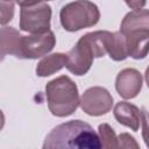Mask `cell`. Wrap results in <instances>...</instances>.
Returning <instances> with one entry per match:
<instances>
[{
  "label": "cell",
  "mask_w": 149,
  "mask_h": 149,
  "mask_svg": "<svg viewBox=\"0 0 149 149\" xmlns=\"http://www.w3.org/2000/svg\"><path fill=\"white\" fill-rule=\"evenodd\" d=\"M44 149H99L101 142L95 130L81 120H71L56 126L45 137Z\"/></svg>",
  "instance_id": "cell-1"
},
{
  "label": "cell",
  "mask_w": 149,
  "mask_h": 149,
  "mask_svg": "<svg viewBox=\"0 0 149 149\" xmlns=\"http://www.w3.org/2000/svg\"><path fill=\"white\" fill-rule=\"evenodd\" d=\"M48 108L52 115L64 118L73 114L80 105L78 87L68 76H59L45 86Z\"/></svg>",
  "instance_id": "cell-2"
},
{
  "label": "cell",
  "mask_w": 149,
  "mask_h": 149,
  "mask_svg": "<svg viewBox=\"0 0 149 149\" xmlns=\"http://www.w3.org/2000/svg\"><path fill=\"white\" fill-rule=\"evenodd\" d=\"M59 19L65 30L78 31L95 26L99 22L100 12L97 5L88 0H76L63 6Z\"/></svg>",
  "instance_id": "cell-3"
},
{
  "label": "cell",
  "mask_w": 149,
  "mask_h": 149,
  "mask_svg": "<svg viewBox=\"0 0 149 149\" xmlns=\"http://www.w3.org/2000/svg\"><path fill=\"white\" fill-rule=\"evenodd\" d=\"M51 7L47 3H38L29 7H21L20 29L30 34H42L50 30Z\"/></svg>",
  "instance_id": "cell-4"
},
{
  "label": "cell",
  "mask_w": 149,
  "mask_h": 149,
  "mask_svg": "<svg viewBox=\"0 0 149 149\" xmlns=\"http://www.w3.org/2000/svg\"><path fill=\"white\" fill-rule=\"evenodd\" d=\"M113 106V97L111 93L100 86L87 88L80 98L81 109L91 116H100L108 113Z\"/></svg>",
  "instance_id": "cell-5"
},
{
  "label": "cell",
  "mask_w": 149,
  "mask_h": 149,
  "mask_svg": "<svg viewBox=\"0 0 149 149\" xmlns=\"http://www.w3.org/2000/svg\"><path fill=\"white\" fill-rule=\"evenodd\" d=\"M56 44V37L51 30L42 34H30L22 37L21 58L35 59L45 56L50 52Z\"/></svg>",
  "instance_id": "cell-6"
},
{
  "label": "cell",
  "mask_w": 149,
  "mask_h": 149,
  "mask_svg": "<svg viewBox=\"0 0 149 149\" xmlns=\"http://www.w3.org/2000/svg\"><path fill=\"white\" fill-rule=\"evenodd\" d=\"M94 54L84 36L79 38L77 44L66 54L65 68L76 76H84L91 69Z\"/></svg>",
  "instance_id": "cell-7"
},
{
  "label": "cell",
  "mask_w": 149,
  "mask_h": 149,
  "mask_svg": "<svg viewBox=\"0 0 149 149\" xmlns=\"http://www.w3.org/2000/svg\"><path fill=\"white\" fill-rule=\"evenodd\" d=\"M115 88L123 99L135 98L142 88V74L132 68L121 70L115 79Z\"/></svg>",
  "instance_id": "cell-8"
},
{
  "label": "cell",
  "mask_w": 149,
  "mask_h": 149,
  "mask_svg": "<svg viewBox=\"0 0 149 149\" xmlns=\"http://www.w3.org/2000/svg\"><path fill=\"white\" fill-rule=\"evenodd\" d=\"M123 35L128 56L134 59L146 58L149 54V29H135Z\"/></svg>",
  "instance_id": "cell-9"
},
{
  "label": "cell",
  "mask_w": 149,
  "mask_h": 149,
  "mask_svg": "<svg viewBox=\"0 0 149 149\" xmlns=\"http://www.w3.org/2000/svg\"><path fill=\"white\" fill-rule=\"evenodd\" d=\"M114 118L115 120L128 128H130L133 132H137L141 123V111L137 106L127 102V101H120L114 107Z\"/></svg>",
  "instance_id": "cell-10"
},
{
  "label": "cell",
  "mask_w": 149,
  "mask_h": 149,
  "mask_svg": "<svg viewBox=\"0 0 149 149\" xmlns=\"http://www.w3.org/2000/svg\"><path fill=\"white\" fill-rule=\"evenodd\" d=\"M22 35L14 27L1 28L0 33V49H1V58L3 59L6 55H13L17 58H21V44H22Z\"/></svg>",
  "instance_id": "cell-11"
},
{
  "label": "cell",
  "mask_w": 149,
  "mask_h": 149,
  "mask_svg": "<svg viewBox=\"0 0 149 149\" xmlns=\"http://www.w3.org/2000/svg\"><path fill=\"white\" fill-rule=\"evenodd\" d=\"M135 29H149V10L148 9H133L122 20L120 24L121 33H128Z\"/></svg>",
  "instance_id": "cell-12"
},
{
  "label": "cell",
  "mask_w": 149,
  "mask_h": 149,
  "mask_svg": "<svg viewBox=\"0 0 149 149\" xmlns=\"http://www.w3.org/2000/svg\"><path fill=\"white\" fill-rule=\"evenodd\" d=\"M66 65V54H51L47 57H44L36 66V74L38 77H48L56 72H58L61 69H63Z\"/></svg>",
  "instance_id": "cell-13"
},
{
  "label": "cell",
  "mask_w": 149,
  "mask_h": 149,
  "mask_svg": "<svg viewBox=\"0 0 149 149\" xmlns=\"http://www.w3.org/2000/svg\"><path fill=\"white\" fill-rule=\"evenodd\" d=\"M111 34L112 33L107 30H98V31H92V33H87L84 35L95 58L104 57L107 54V47H108Z\"/></svg>",
  "instance_id": "cell-14"
},
{
  "label": "cell",
  "mask_w": 149,
  "mask_h": 149,
  "mask_svg": "<svg viewBox=\"0 0 149 149\" xmlns=\"http://www.w3.org/2000/svg\"><path fill=\"white\" fill-rule=\"evenodd\" d=\"M107 54L109 55L111 59L116 62L123 61L128 57L127 48H126V38L121 31H115L111 34L107 47Z\"/></svg>",
  "instance_id": "cell-15"
},
{
  "label": "cell",
  "mask_w": 149,
  "mask_h": 149,
  "mask_svg": "<svg viewBox=\"0 0 149 149\" xmlns=\"http://www.w3.org/2000/svg\"><path fill=\"white\" fill-rule=\"evenodd\" d=\"M98 132H99V137H100L102 148H108V149L118 148V137L109 125L107 123L99 125Z\"/></svg>",
  "instance_id": "cell-16"
},
{
  "label": "cell",
  "mask_w": 149,
  "mask_h": 149,
  "mask_svg": "<svg viewBox=\"0 0 149 149\" xmlns=\"http://www.w3.org/2000/svg\"><path fill=\"white\" fill-rule=\"evenodd\" d=\"M14 1L15 0H0V22L2 26L8 23L14 15Z\"/></svg>",
  "instance_id": "cell-17"
},
{
  "label": "cell",
  "mask_w": 149,
  "mask_h": 149,
  "mask_svg": "<svg viewBox=\"0 0 149 149\" xmlns=\"http://www.w3.org/2000/svg\"><path fill=\"white\" fill-rule=\"evenodd\" d=\"M118 148H139L137 142L133 136L127 133H122L118 136Z\"/></svg>",
  "instance_id": "cell-18"
},
{
  "label": "cell",
  "mask_w": 149,
  "mask_h": 149,
  "mask_svg": "<svg viewBox=\"0 0 149 149\" xmlns=\"http://www.w3.org/2000/svg\"><path fill=\"white\" fill-rule=\"evenodd\" d=\"M141 125H142V136L146 146L149 148V113L146 108L141 109Z\"/></svg>",
  "instance_id": "cell-19"
},
{
  "label": "cell",
  "mask_w": 149,
  "mask_h": 149,
  "mask_svg": "<svg viewBox=\"0 0 149 149\" xmlns=\"http://www.w3.org/2000/svg\"><path fill=\"white\" fill-rule=\"evenodd\" d=\"M125 2L132 9H140L146 5L147 0H125Z\"/></svg>",
  "instance_id": "cell-20"
},
{
  "label": "cell",
  "mask_w": 149,
  "mask_h": 149,
  "mask_svg": "<svg viewBox=\"0 0 149 149\" xmlns=\"http://www.w3.org/2000/svg\"><path fill=\"white\" fill-rule=\"evenodd\" d=\"M44 1H50V0H15L16 3H19L21 7H29V6H35L38 3H42Z\"/></svg>",
  "instance_id": "cell-21"
},
{
  "label": "cell",
  "mask_w": 149,
  "mask_h": 149,
  "mask_svg": "<svg viewBox=\"0 0 149 149\" xmlns=\"http://www.w3.org/2000/svg\"><path fill=\"white\" fill-rule=\"evenodd\" d=\"M144 78H146V83H147V85H148V87H149V66H148V68H147V70H146Z\"/></svg>",
  "instance_id": "cell-22"
}]
</instances>
